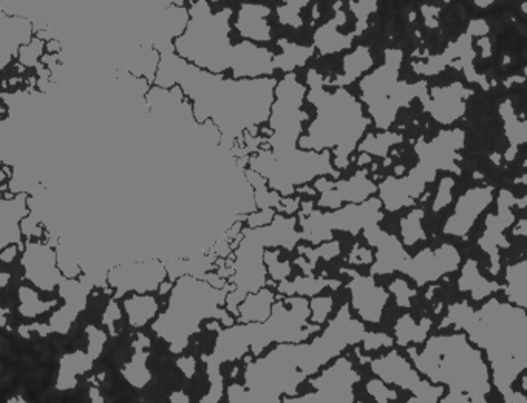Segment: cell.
Returning a JSON list of instances; mask_svg holds the SVG:
<instances>
[{
  "instance_id": "16",
  "label": "cell",
  "mask_w": 527,
  "mask_h": 403,
  "mask_svg": "<svg viewBox=\"0 0 527 403\" xmlns=\"http://www.w3.org/2000/svg\"><path fill=\"white\" fill-rule=\"evenodd\" d=\"M476 58V51L474 50V36L466 31L457 41L451 42L444 53L436 56H428V62H413V70L416 75L422 76H436L444 72L445 67H451L455 59L459 60L461 72L466 75L468 83H480L483 90L491 89V83H487L486 76H483L475 70L474 59Z\"/></svg>"
},
{
  "instance_id": "35",
  "label": "cell",
  "mask_w": 527,
  "mask_h": 403,
  "mask_svg": "<svg viewBox=\"0 0 527 403\" xmlns=\"http://www.w3.org/2000/svg\"><path fill=\"white\" fill-rule=\"evenodd\" d=\"M244 173H246V178H248L249 184L254 189V200L257 210H267V209H274L275 210V209L279 208L282 196L277 192L267 189V179L261 178L259 173L252 172L251 169H246Z\"/></svg>"
},
{
  "instance_id": "30",
  "label": "cell",
  "mask_w": 527,
  "mask_h": 403,
  "mask_svg": "<svg viewBox=\"0 0 527 403\" xmlns=\"http://www.w3.org/2000/svg\"><path fill=\"white\" fill-rule=\"evenodd\" d=\"M279 47L282 48V54L274 56V70H282L284 75L292 73L299 67H305L313 56H315V47L313 45H297L288 39H280Z\"/></svg>"
},
{
  "instance_id": "3",
  "label": "cell",
  "mask_w": 527,
  "mask_h": 403,
  "mask_svg": "<svg viewBox=\"0 0 527 403\" xmlns=\"http://www.w3.org/2000/svg\"><path fill=\"white\" fill-rule=\"evenodd\" d=\"M307 87L297 81L294 73L284 75L274 90V102L267 118L271 135L267 138V148H261L249 156L248 166L252 172L267 179V187L282 198H291L296 190L322 177L339 178L330 156L325 152H309L299 148L303 135V122L308 119L303 112Z\"/></svg>"
},
{
  "instance_id": "28",
  "label": "cell",
  "mask_w": 527,
  "mask_h": 403,
  "mask_svg": "<svg viewBox=\"0 0 527 403\" xmlns=\"http://www.w3.org/2000/svg\"><path fill=\"white\" fill-rule=\"evenodd\" d=\"M275 296L267 288H263L255 294H249L244 302L238 304V319L242 323H261L271 315Z\"/></svg>"
},
{
  "instance_id": "15",
  "label": "cell",
  "mask_w": 527,
  "mask_h": 403,
  "mask_svg": "<svg viewBox=\"0 0 527 403\" xmlns=\"http://www.w3.org/2000/svg\"><path fill=\"white\" fill-rule=\"evenodd\" d=\"M359 379L353 363L345 357H338L319 377L311 379L315 392L299 398H283L282 403H355V385Z\"/></svg>"
},
{
  "instance_id": "31",
  "label": "cell",
  "mask_w": 527,
  "mask_h": 403,
  "mask_svg": "<svg viewBox=\"0 0 527 403\" xmlns=\"http://www.w3.org/2000/svg\"><path fill=\"white\" fill-rule=\"evenodd\" d=\"M342 285V280L315 279V277H297L296 280H283L277 286V291L288 296H317L325 288L338 289Z\"/></svg>"
},
{
  "instance_id": "10",
  "label": "cell",
  "mask_w": 527,
  "mask_h": 403,
  "mask_svg": "<svg viewBox=\"0 0 527 403\" xmlns=\"http://www.w3.org/2000/svg\"><path fill=\"white\" fill-rule=\"evenodd\" d=\"M466 146V131L461 129L441 131L427 141L421 137L415 144L418 164L405 177H388L378 186L379 202L388 212L410 208L426 192V186L436 179L439 170L461 175L459 161Z\"/></svg>"
},
{
  "instance_id": "25",
  "label": "cell",
  "mask_w": 527,
  "mask_h": 403,
  "mask_svg": "<svg viewBox=\"0 0 527 403\" xmlns=\"http://www.w3.org/2000/svg\"><path fill=\"white\" fill-rule=\"evenodd\" d=\"M271 14V8L255 4H244L238 12L236 28L248 42H271V27L267 18Z\"/></svg>"
},
{
  "instance_id": "20",
  "label": "cell",
  "mask_w": 527,
  "mask_h": 403,
  "mask_svg": "<svg viewBox=\"0 0 527 403\" xmlns=\"http://www.w3.org/2000/svg\"><path fill=\"white\" fill-rule=\"evenodd\" d=\"M342 273L350 275L348 288L357 315L368 323H379L390 294L376 285L371 275H362L355 269H342Z\"/></svg>"
},
{
  "instance_id": "51",
  "label": "cell",
  "mask_w": 527,
  "mask_h": 403,
  "mask_svg": "<svg viewBox=\"0 0 527 403\" xmlns=\"http://www.w3.org/2000/svg\"><path fill=\"white\" fill-rule=\"evenodd\" d=\"M478 45H480L484 51H483V58H489L491 54H492V50H491V42L487 37H481L480 41H478Z\"/></svg>"
},
{
  "instance_id": "19",
  "label": "cell",
  "mask_w": 527,
  "mask_h": 403,
  "mask_svg": "<svg viewBox=\"0 0 527 403\" xmlns=\"http://www.w3.org/2000/svg\"><path fill=\"white\" fill-rule=\"evenodd\" d=\"M516 196L510 190H501L498 195L497 214H489L486 218V231L483 237L478 240L481 249L491 257V273H499V248H509V241L504 237V231L509 229L510 225H515V215L512 208L516 206Z\"/></svg>"
},
{
  "instance_id": "11",
  "label": "cell",
  "mask_w": 527,
  "mask_h": 403,
  "mask_svg": "<svg viewBox=\"0 0 527 403\" xmlns=\"http://www.w3.org/2000/svg\"><path fill=\"white\" fill-rule=\"evenodd\" d=\"M403 60V53L399 48H387L384 64L362 77L359 83L362 102L367 104L370 118L379 130L388 131L399 110L410 107L416 98L424 107L428 104L427 81L416 83L399 81Z\"/></svg>"
},
{
  "instance_id": "27",
  "label": "cell",
  "mask_w": 527,
  "mask_h": 403,
  "mask_svg": "<svg viewBox=\"0 0 527 403\" xmlns=\"http://www.w3.org/2000/svg\"><path fill=\"white\" fill-rule=\"evenodd\" d=\"M373 64L370 48L365 47V45H359L353 53L345 56L344 75L336 77L334 81L325 79L323 85L344 89L345 85H350L351 83H355V79H359L363 73L368 72L373 67Z\"/></svg>"
},
{
  "instance_id": "57",
  "label": "cell",
  "mask_w": 527,
  "mask_h": 403,
  "mask_svg": "<svg viewBox=\"0 0 527 403\" xmlns=\"http://www.w3.org/2000/svg\"><path fill=\"white\" fill-rule=\"evenodd\" d=\"M492 158H493V161H495V162H497V164H499V154H493Z\"/></svg>"
},
{
  "instance_id": "37",
  "label": "cell",
  "mask_w": 527,
  "mask_h": 403,
  "mask_svg": "<svg viewBox=\"0 0 527 403\" xmlns=\"http://www.w3.org/2000/svg\"><path fill=\"white\" fill-rule=\"evenodd\" d=\"M422 218H424V210L422 209H416L413 212H410L405 218H403V221H401L403 237V244L413 246L418 241L426 240V232L422 229Z\"/></svg>"
},
{
  "instance_id": "49",
  "label": "cell",
  "mask_w": 527,
  "mask_h": 403,
  "mask_svg": "<svg viewBox=\"0 0 527 403\" xmlns=\"http://www.w3.org/2000/svg\"><path fill=\"white\" fill-rule=\"evenodd\" d=\"M468 33L472 35L474 37H487V33H489V25H487L486 20L484 19H474L470 24H468L467 28Z\"/></svg>"
},
{
  "instance_id": "4",
  "label": "cell",
  "mask_w": 527,
  "mask_h": 403,
  "mask_svg": "<svg viewBox=\"0 0 527 403\" xmlns=\"http://www.w3.org/2000/svg\"><path fill=\"white\" fill-rule=\"evenodd\" d=\"M453 327L464 331L468 342L484 351L492 367L493 385L506 403L514 394V383L527 367L526 309L492 298L475 311L467 302L455 303L439 329Z\"/></svg>"
},
{
  "instance_id": "21",
  "label": "cell",
  "mask_w": 527,
  "mask_h": 403,
  "mask_svg": "<svg viewBox=\"0 0 527 403\" xmlns=\"http://www.w3.org/2000/svg\"><path fill=\"white\" fill-rule=\"evenodd\" d=\"M363 235L368 243L376 248V261L371 263L370 273L371 277L387 275V273H403L405 263L410 256L403 250V244L396 235L387 233L379 225H371L363 229Z\"/></svg>"
},
{
  "instance_id": "40",
  "label": "cell",
  "mask_w": 527,
  "mask_h": 403,
  "mask_svg": "<svg viewBox=\"0 0 527 403\" xmlns=\"http://www.w3.org/2000/svg\"><path fill=\"white\" fill-rule=\"evenodd\" d=\"M265 266H267V273L271 275V279L274 281H279V283L288 279L291 271H292L290 261H279V252L277 250L265 252Z\"/></svg>"
},
{
  "instance_id": "29",
  "label": "cell",
  "mask_w": 527,
  "mask_h": 403,
  "mask_svg": "<svg viewBox=\"0 0 527 403\" xmlns=\"http://www.w3.org/2000/svg\"><path fill=\"white\" fill-rule=\"evenodd\" d=\"M498 110L503 118L504 131L510 143L509 150L504 154V160L514 161L518 147L527 141V122L524 119L516 118L515 110L512 107L510 99L501 102Z\"/></svg>"
},
{
  "instance_id": "9",
  "label": "cell",
  "mask_w": 527,
  "mask_h": 403,
  "mask_svg": "<svg viewBox=\"0 0 527 403\" xmlns=\"http://www.w3.org/2000/svg\"><path fill=\"white\" fill-rule=\"evenodd\" d=\"M300 240L302 233L297 231V218H286L280 214L275 215L274 220L263 227L242 229L231 263V283L234 289L226 296L229 314L238 317V304L244 302L246 296L255 294L267 286L265 249H296Z\"/></svg>"
},
{
  "instance_id": "5",
  "label": "cell",
  "mask_w": 527,
  "mask_h": 403,
  "mask_svg": "<svg viewBox=\"0 0 527 403\" xmlns=\"http://www.w3.org/2000/svg\"><path fill=\"white\" fill-rule=\"evenodd\" d=\"M231 8L212 12L206 2H198L190 8L189 22L183 36L175 42L181 59L189 60L200 70L221 75L232 70L234 79L271 77L274 70L273 51L244 41L232 45Z\"/></svg>"
},
{
  "instance_id": "54",
  "label": "cell",
  "mask_w": 527,
  "mask_h": 403,
  "mask_svg": "<svg viewBox=\"0 0 527 403\" xmlns=\"http://www.w3.org/2000/svg\"><path fill=\"white\" fill-rule=\"evenodd\" d=\"M371 161H373V158L370 154H361L359 160H357V166H367Z\"/></svg>"
},
{
  "instance_id": "46",
  "label": "cell",
  "mask_w": 527,
  "mask_h": 403,
  "mask_svg": "<svg viewBox=\"0 0 527 403\" xmlns=\"http://www.w3.org/2000/svg\"><path fill=\"white\" fill-rule=\"evenodd\" d=\"M277 212L274 209H267V210H255L254 214L248 215V227H263L267 225L274 220V217Z\"/></svg>"
},
{
  "instance_id": "26",
  "label": "cell",
  "mask_w": 527,
  "mask_h": 403,
  "mask_svg": "<svg viewBox=\"0 0 527 403\" xmlns=\"http://www.w3.org/2000/svg\"><path fill=\"white\" fill-rule=\"evenodd\" d=\"M503 288L504 286L497 281L484 279L478 271V263L472 258L466 261L461 277L458 280V289L461 292H470L474 302H481L492 296L493 292L501 291Z\"/></svg>"
},
{
  "instance_id": "23",
  "label": "cell",
  "mask_w": 527,
  "mask_h": 403,
  "mask_svg": "<svg viewBox=\"0 0 527 403\" xmlns=\"http://www.w3.org/2000/svg\"><path fill=\"white\" fill-rule=\"evenodd\" d=\"M474 95V90L466 89L461 83L445 87H433L428 93V104L424 110L430 113L436 122L451 125L466 115V101Z\"/></svg>"
},
{
  "instance_id": "50",
  "label": "cell",
  "mask_w": 527,
  "mask_h": 403,
  "mask_svg": "<svg viewBox=\"0 0 527 403\" xmlns=\"http://www.w3.org/2000/svg\"><path fill=\"white\" fill-rule=\"evenodd\" d=\"M441 12V8H433V6H422V14H424V18H426V24L430 27V28H436L438 27V22H436V14Z\"/></svg>"
},
{
  "instance_id": "13",
  "label": "cell",
  "mask_w": 527,
  "mask_h": 403,
  "mask_svg": "<svg viewBox=\"0 0 527 403\" xmlns=\"http://www.w3.org/2000/svg\"><path fill=\"white\" fill-rule=\"evenodd\" d=\"M380 208L382 202H379V198L371 196L362 204H347L344 208L336 209L331 212L313 210L307 217L299 215L297 225L302 227V240L319 246L332 241V231L336 229L357 235L368 225H378L384 218Z\"/></svg>"
},
{
  "instance_id": "45",
  "label": "cell",
  "mask_w": 527,
  "mask_h": 403,
  "mask_svg": "<svg viewBox=\"0 0 527 403\" xmlns=\"http://www.w3.org/2000/svg\"><path fill=\"white\" fill-rule=\"evenodd\" d=\"M393 344L395 340L384 332H368L367 338L363 340V350L376 351L379 348H390Z\"/></svg>"
},
{
  "instance_id": "56",
  "label": "cell",
  "mask_w": 527,
  "mask_h": 403,
  "mask_svg": "<svg viewBox=\"0 0 527 403\" xmlns=\"http://www.w3.org/2000/svg\"><path fill=\"white\" fill-rule=\"evenodd\" d=\"M475 5H476V6H491V5H492V2H475Z\"/></svg>"
},
{
  "instance_id": "6",
  "label": "cell",
  "mask_w": 527,
  "mask_h": 403,
  "mask_svg": "<svg viewBox=\"0 0 527 403\" xmlns=\"http://www.w3.org/2000/svg\"><path fill=\"white\" fill-rule=\"evenodd\" d=\"M309 300L305 296H288L274 302L271 315L261 323H242L221 329L217 344L209 357V377L212 382L211 394L203 403H219L223 396V379L220 367L223 363L244 359L249 351L254 357H260L269 344H302L307 338L320 331L319 325L309 323Z\"/></svg>"
},
{
  "instance_id": "14",
  "label": "cell",
  "mask_w": 527,
  "mask_h": 403,
  "mask_svg": "<svg viewBox=\"0 0 527 403\" xmlns=\"http://www.w3.org/2000/svg\"><path fill=\"white\" fill-rule=\"evenodd\" d=\"M371 371L386 385H396L413 392V398L407 403H438L445 394L444 386L421 379L409 360H405L396 351L371 360Z\"/></svg>"
},
{
  "instance_id": "42",
  "label": "cell",
  "mask_w": 527,
  "mask_h": 403,
  "mask_svg": "<svg viewBox=\"0 0 527 403\" xmlns=\"http://www.w3.org/2000/svg\"><path fill=\"white\" fill-rule=\"evenodd\" d=\"M390 292L396 296L397 306L401 308H410L411 306V298L418 294L415 289L410 288L405 280L397 279L390 285Z\"/></svg>"
},
{
  "instance_id": "12",
  "label": "cell",
  "mask_w": 527,
  "mask_h": 403,
  "mask_svg": "<svg viewBox=\"0 0 527 403\" xmlns=\"http://www.w3.org/2000/svg\"><path fill=\"white\" fill-rule=\"evenodd\" d=\"M232 289L234 288L229 285L219 289L200 280H181L175 291V311L177 317H180L178 344L184 346L188 337L192 332L198 331L204 319H217L223 321L225 327H232L234 320L231 314L221 309V304H225L226 296Z\"/></svg>"
},
{
  "instance_id": "55",
  "label": "cell",
  "mask_w": 527,
  "mask_h": 403,
  "mask_svg": "<svg viewBox=\"0 0 527 403\" xmlns=\"http://www.w3.org/2000/svg\"><path fill=\"white\" fill-rule=\"evenodd\" d=\"M527 196H523L522 200H516V206L520 209L526 208Z\"/></svg>"
},
{
  "instance_id": "33",
  "label": "cell",
  "mask_w": 527,
  "mask_h": 403,
  "mask_svg": "<svg viewBox=\"0 0 527 403\" xmlns=\"http://www.w3.org/2000/svg\"><path fill=\"white\" fill-rule=\"evenodd\" d=\"M432 328L430 319H422L418 325L411 319V315H403L395 325V336L399 346H409V344H422L426 342L428 331Z\"/></svg>"
},
{
  "instance_id": "52",
  "label": "cell",
  "mask_w": 527,
  "mask_h": 403,
  "mask_svg": "<svg viewBox=\"0 0 527 403\" xmlns=\"http://www.w3.org/2000/svg\"><path fill=\"white\" fill-rule=\"evenodd\" d=\"M526 225V218H522V220L518 221L515 225V229H514V235H522V237H524L527 233Z\"/></svg>"
},
{
  "instance_id": "43",
  "label": "cell",
  "mask_w": 527,
  "mask_h": 403,
  "mask_svg": "<svg viewBox=\"0 0 527 403\" xmlns=\"http://www.w3.org/2000/svg\"><path fill=\"white\" fill-rule=\"evenodd\" d=\"M367 390L378 403L395 402L397 399L396 391L390 390V388L379 379L370 380V382H368Z\"/></svg>"
},
{
  "instance_id": "36",
  "label": "cell",
  "mask_w": 527,
  "mask_h": 403,
  "mask_svg": "<svg viewBox=\"0 0 527 403\" xmlns=\"http://www.w3.org/2000/svg\"><path fill=\"white\" fill-rule=\"evenodd\" d=\"M297 252L299 256H302L303 258L307 257L308 258L309 269L315 271V265L320 258L330 261L336 257L340 256V244L336 240L328 241V243H322L317 248H308V246H297Z\"/></svg>"
},
{
  "instance_id": "24",
  "label": "cell",
  "mask_w": 527,
  "mask_h": 403,
  "mask_svg": "<svg viewBox=\"0 0 527 403\" xmlns=\"http://www.w3.org/2000/svg\"><path fill=\"white\" fill-rule=\"evenodd\" d=\"M342 6V2L334 4V18L322 25L315 33V50H319L320 56H328V54H336L344 51V50H350L353 47V41H355V33H348V35H342L339 33V27L347 22V16L345 12L339 8Z\"/></svg>"
},
{
  "instance_id": "8",
  "label": "cell",
  "mask_w": 527,
  "mask_h": 403,
  "mask_svg": "<svg viewBox=\"0 0 527 403\" xmlns=\"http://www.w3.org/2000/svg\"><path fill=\"white\" fill-rule=\"evenodd\" d=\"M410 360L428 382L447 388L438 403H487L491 373L480 350L466 334L435 336L424 350L407 348Z\"/></svg>"
},
{
  "instance_id": "38",
  "label": "cell",
  "mask_w": 527,
  "mask_h": 403,
  "mask_svg": "<svg viewBox=\"0 0 527 403\" xmlns=\"http://www.w3.org/2000/svg\"><path fill=\"white\" fill-rule=\"evenodd\" d=\"M309 2L307 0H294V2H286L283 5L277 8V14H279V22L282 25H288L292 28H300L303 25V19L300 18V12L303 6H308Z\"/></svg>"
},
{
  "instance_id": "32",
  "label": "cell",
  "mask_w": 527,
  "mask_h": 403,
  "mask_svg": "<svg viewBox=\"0 0 527 403\" xmlns=\"http://www.w3.org/2000/svg\"><path fill=\"white\" fill-rule=\"evenodd\" d=\"M527 261L523 260L515 263L506 269V296L510 304L516 308L526 309L527 306Z\"/></svg>"
},
{
  "instance_id": "22",
  "label": "cell",
  "mask_w": 527,
  "mask_h": 403,
  "mask_svg": "<svg viewBox=\"0 0 527 403\" xmlns=\"http://www.w3.org/2000/svg\"><path fill=\"white\" fill-rule=\"evenodd\" d=\"M493 186L468 189L455 206V212L444 225V233L453 237H466L472 231L475 221L493 202Z\"/></svg>"
},
{
  "instance_id": "17",
  "label": "cell",
  "mask_w": 527,
  "mask_h": 403,
  "mask_svg": "<svg viewBox=\"0 0 527 403\" xmlns=\"http://www.w3.org/2000/svg\"><path fill=\"white\" fill-rule=\"evenodd\" d=\"M315 190L320 192L317 206L322 209L342 208V202L348 204H362L367 202L378 192V186L368 178L367 169H361L350 179L342 181H330L325 177L315 181Z\"/></svg>"
},
{
  "instance_id": "53",
  "label": "cell",
  "mask_w": 527,
  "mask_h": 403,
  "mask_svg": "<svg viewBox=\"0 0 527 403\" xmlns=\"http://www.w3.org/2000/svg\"><path fill=\"white\" fill-rule=\"evenodd\" d=\"M507 403H527L526 396L523 391H514L512 398L509 399Z\"/></svg>"
},
{
  "instance_id": "48",
  "label": "cell",
  "mask_w": 527,
  "mask_h": 403,
  "mask_svg": "<svg viewBox=\"0 0 527 403\" xmlns=\"http://www.w3.org/2000/svg\"><path fill=\"white\" fill-rule=\"evenodd\" d=\"M300 198H282V202H280L279 208L275 209V212L279 210V212H283L286 215H292L299 212V209H300Z\"/></svg>"
},
{
  "instance_id": "18",
  "label": "cell",
  "mask_w": 527,
  "mask_h": 403,
  "mask_svg": "<svg viewBox=\"0 0 527 403\" xmlns=\"http://www.w3.org/2000/svg\"><path fill=\"white\" fill-rule=\"evenodd\" d=\"M461 265V256L455 246L443 244L438 249H424L410 257L403 273L415 281L418 288L435 283L447 273H455Z\"/></svg>"
},
{
  "instance_id": "41",
  "label": "cell",
  "mask_w": 527,
  "mask_h": 403,
  "mask_svg": "<svg viewBox=\"0 0 527 403\" xmlns=\"http://www.w3.org/2000/svg\"><path fill=\"white\" fill-rule=\"evenodd\" d=\"M332 298L331 296H313L309 302V320L315 325H323L328 315L331 312Z\"/></svg>"
},
{
  "instance_id": "1",
  "label": "cell",
  "mask_w": 527,
  "mask_h": 403,
  "mask_svg": "<svg viewBox=\"0 0 527 403\" xmlns=\"http://www.w3.org/2000/svg\"><path fill=\"white\" fill-rule=\"evenodd\" d=\"M163 81L178 83L194 101L196 122H212L226 147H242L244 135L257 137L259 125L267 122L274 102L277 79H231L212 75L189 62L167 54L163 60Z\"/></svg>"
},
{
  "instance_id": "44",
  "label": "cell",
  "mask_w": 527,
  "mask_h": 403,
  "mask_svg": "<svg viewBox=\"0 0 527 403\" xmlns=\"http://www.w3.org/2000/svg\"><path fill=\"white\" fill-rule=\"evenodd\" d=\"M455 186L453 178H444L439 184L438 195L436 200L433 202V212H439L441 209H444L445 206H449L451 202V189Z\"/></svg>"
},
{
  "instance_id": "39",
  "label": "cell",
  "mask_w": 527,
  "mask_h": 403,
  "mask_svg": "<svg viewBox=\"0 0 527 403\" xmlns=\"http://www.w3.org/2000/svg\"><path fill=\"white\" fill-rule=\"evenodd\" d=\"M351 12H355V28L353 33L355 36H361L363 31L367 30V20L370 18V14H373L378 10V2L376 0H362V2H350Z\"/></svg>"
},
{
  "instance_id": "7",
  "label": "cell",
  "mask_w": 527,
  "mask_h": 403,
  "mask_svg": "<svg viewBox=\"0 0 527 403\" xmlns=\"http://www.w3.org/2000/svg\"><path fill=\"white\" fill-rule=\"evenodd\" d=\"M325 77L311 68L307 75V101L315 106L317 116L308 127V135L299 139L300 150L332 154V166L338 170L350 167V156L361 143L370 119L363 115L361 102L347 89L326 91Z\"/></svg>"
},
{
  "instance_id": "34",
  "label": "cell",
  "mask_w": 527,
  "mask_h": 403,
  "mask_svg": "<svg viewBox=\"0 0 527 403\" xmlns=\"http://www.w3.org/2000/svg\"><path fill=\"white\" fill-rule=\"evenodd\" d=\"M403 141V137L401 133L396 131H384L379 135H367V138L359 143L355 150H359V154H374L379 156L382 160H388V152L393 146L401 144Z\"/></svg>"
},
{
  "instance_id": "2",
  "label": "cell",
  "mask_w": 527,
  "mask_h": 403,
  "mask_svg": "<svg viewBox=\"0 0 527 403\" xmlns=\"http://www.w3.org/2000/svg\"><path fill=\"white\" fill-rule=\"evenodd\" d=\"M367 336L365 325L353 319L350 306L344 304L311 344H277L267 356L248 362L244 385L228 388L229 403H282L296 394L305 379L338 359L347 346L363 344Z\"/></svg>"
},
{
  "instance_id": "47",
  "label": "cell",
  "mask_w": 527,
  "mask_h": 403,
  "mask_svg": "<svg viewBox=\"0 0 527 403\" xmlns=\"http://www.w3.org/2000/svg\"><path fill=\"white\" fill-rule=\"evenodd\" d=\"M351 265H371L373 263V252L365 248H361L359 244H355V249L351 250L350 258H348Z\"/></svg>"
}]
</instances>
